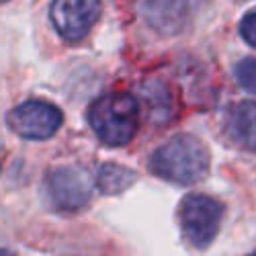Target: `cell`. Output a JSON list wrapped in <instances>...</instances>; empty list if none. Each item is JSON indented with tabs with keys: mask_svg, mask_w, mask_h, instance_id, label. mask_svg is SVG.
<instances>
[{
	"mask_svg": "<svg viewBox=\"0 0 256 256\" xmlns=\"http://www.w3.org/2000/svg\"><path fill=\"white\" fill-rule=\"evenodd\" d=\"M228 132L244 150L256 152V102L244 100L230 111Z\"/></svg>",
	"mask_w": 256,
	"mask_h": 256,
	"instance_id": "obj_8",
	"label": "cell"
},
{
	"mask_svg": "<svg viewBox=\"0 0 256 256\" xmlns=\"http://www.w3.org/2000/svg\"><path fill=\"white\" fill-rule=\"evenodd\" d=\"M100 0H54L50 16L56 31L66 41H80L94 27Z\"/></svg>",
	"mask_w": 256,
	"mask_h": 256,
	"instance_id": "obj_6",
	"label": "cell"
},
{
	"mask_svg": "<svg viewBox=\"0 0 256 256\" xmlns=\"http://www.w3.org/2000/svg\"><path fill=\"white\" fill-rule=\"evenodd\" d=\"M142 96L146 98V106L148 111H150V119L152 121H166L170 117V92L168 88L164 86V84L160 82H150L146 84V86H142Z\"/></svg>",
	"mask_w": 256,
	"mask_h": 256,
	"instance_id": "obj_10",
	"label": "cell"
},
{
	"mask_svg": "<svg viewBox=\"0 0 256 256\" xmlns=\"http://www.w3.org/2000/svg\"><path fill=\"white\" fill-rule=\"evenodd\" d=\"M92 178L84 168L60 166L46 176V199L54 211L74 213L88 203Z\"/></svg>",
	"mask_w": 256,
	"mask_h": 256,
	"instance_id": "obj_4",
	"label": "cell"
},
{
	"mask_svg": "<svg viewBox=\"0 0 256 256\" xmlns=\"http://www.w3.org/2000/svg\"><path fill=\"white\" fill-rule=\"evenodd\" d=\"M236 80L244 90L256 94V58H244L236 64Z\"/></svg>",
	"mask_w": 256,
	"mask_h": 256,
	"instance_id": "obj_11",
	"label": "cell"
},
{
	"mask_svg": "<svg viewBox=\"0 0 256 256\" xmlns=\"http://www.w3.org/2000/svg\"><path fill=\"white\" fill-rule=\"evenodd\" d=\"M136 178L138 174L134 170L125 168L121 164L106 162L100 166L96 174V186L102 195H117V193H123L125 188H130L136 182Z\"/></svg>",
	"mask_w": 256,
	"mask_h": 256,
	"instance_id": "obj_9",
	"label": "cell"
},
{
	"mask_svg": "<svg viewBox=\"0 0 256 256\" xmlns=\"http://www.w3.org/2000/svg\"><path fill=\"white\" fill-rule=\"evenodd\" d=\"M240 33H242V39L250 48H256V10L248 12L242 23H240Z\"/></svg>",
	"mask_w": 256,
	"mask_h": 256,
	"instance_id": "obj_12",
	"label": "cell"
},
{
	"mask_svg": "<svg viewBox=\"0 0 256 256\" xmlns=\"http://www.w3.org/2000/svg\"><path fill=\"white\" fill-rule=\"evenodd\" d=\"M88 123L102 144L125 146L138 132L140 102L130 92H109L90 104Z\"/></svg>",
	"mask_w": 256,
	"mask_h": 256,
	"instance_id": "obj_2",
	"label": "cell"
},
{
	"mask_svg": "<svg viewBox=\"0 0 256 256\" xmlns=\"http://www.w3.org/2000/svg\"><path fill=\"white\" fill-rule=\"evenodd\" d=\"M188 0H146V23L160 35H178L188 20Z\"/></svg>",
	"mask_w": 256,
	"mask_h": 256,
	"instance_id": "obj_7",
	"label": "cell"
},
{
	"mask_svg": "<svg viewBox=\"0 0 256 256\" xmlns=\"http://www.w3.org/2000/svg\"><path fill=\"white\" fill-rule=\"evenodd\" d=\"M224 218V205L207 195H186L178 207L182 236L193 248H207L216 240Z\"/></svg>",
	"mask_w": 256,
	"mask_h": 256,
	"instance_id": "obj_3",
	"label": "cell"
},
{
	"mask_svg": "<svg viewBox=\"0 0 256 256\" xmlns=\"http://www.w3.org/2000/svg\"><path fill=\"white\" fill-rule=\"evenodd\" d=\"M211 156L207 146L190 134L164 142L150 156L152 172L172 184H195L209 172Z\"/></svg>",
	"mask_w": 256,
	"mask_h": 256,
	"instance_id": "obj_1",
	"label": "cell"
},
{
	"mask_svg": "<svg viewBox=\"0 0 256 256\" xmlns=\"http://www.w3.org/2000/svg\"><path fill=\"white\" fill-rule=\"evenodd\" d=\"M10 130L23 140H48L64 123V113L48 100H25L6 115Z\"/></svg>",
	"mask_w": 256,
	"mask_h": 256,
	"instance_id": "obj_5",
	"label": "cell"
}]
</instances>
